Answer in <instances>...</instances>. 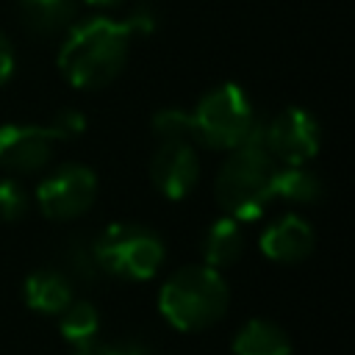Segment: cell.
Here are the masks:
<instances>
[{"label":"cell","mask_w":355,"mask_h":355,"mask_svg":"<svg viewBox=\"0 0 355 355\" xmlns=\"http://www.w3.org/2000/svg\"><path fill=\"white\" fill-rule=\"evenodd\" d=\"M130 55V33L122 22L92 17L75 22L61 47L58 69L75 89H103L119 78Z\"/></svg>","instance_id":"obj_1"},{"label":"cell","mask_w":355,"mask_h":355,"mask_svg":"<svg viewBox=\"0 0 355 355\" xmlns=\"http://www.w3.org/2000/svg\"><path fill=\"white\" fill-rule=\"evenodd\" d=\"M277 164L263 147V122H255L250 136L227 150V158L222 161L216 180H214V194L225 216L236 222H252L258 219L272 197V183H275Z\"/></svg>","instance_id":"obj_2"},{"label":"cell","mask_w":355,"mask_h":355,"mask_svg":"<svg viewBox=\"0 0 355 355\" xmlns=\"http://www.w3.org/2000/svg\"><path fill=\"white\" fill-rule=\"evenodd\" d=\"M230 302V291L219 269H211L205 263H189L180 266L166 277L158 294V308L164 319L186 333L205 330L216 324Z\"/></svg>","instance_id":"obj_3"},{"label":"cell","mask_w":355,"mask_h":355,"mask_svg":"<svg viewBox=\"0 0 355 355\" xmlns=\"http://www.w3.org/2000/svg\"><path fill=\"white\" fill-rule=\"evenodd\" d=\"M100 272L122 280H150L166 255L161 236L136 222H114L92 241Z\"/></svg>","instance_id":"obj_4"},{"label":"cell","mask_w":355,"mask_h":355,"mask_svg":"<svg viewBox=\"0 0 355 355\" xmlns=\"http://www.w3.org/2000/svg\"><path fill=\"white\" fill-rule=\"evenodd\" d=\"M194 144L208 150H233L255 128L252 103L239 83H219L200 97L191 111Z\"/></svg>","instance_id":"obj_5"},{"label":"cell","mask_w":355,"mask_h":355,"mask_svg":"<svg viewBox=\"0 0 355 355\" xmlns=\"http://www.w3.org/2000/svg\"><path fill=\"white\" fill-rule=\"evenodd\" d=\"M97 200V175L83 164H61L36 186V205L47 219L83 216Z\"/></svg>","instance_id":"obj_6"},{"label":"cell","mask_w":355,"mask_h":355,"mask_svg":"<svg viewBox=\"0 0 355 355\" xmlns=\"http://www.w3.org/2000/svg\"><path fill=\"white\" fill-rule=\"evenodd\" d=\"M319 144H322L319 122L311 116V111L300 105L283 108L263 125V147L277 166L308 164L319 153Z\"/></svg>","instance_id":"obj_7"},{"label":"cell","mask_w":355,"mask_h":355,"mask_svg":"<svg viewBox=\"0 0 355 355\" xmlns=\"http://www.w3.org/2000/svg\"><path fill=\"white\" fill-rule=\"evenodd\" d=\"M55 136L44 125H0V169L11 175L42 172L55 150Z\"/></svg>","instance_id":"obj_8"},{"label":"cell","mask_w":355,"mask_h":355,"mask_svg":"<svg viewBox=\"0 0 355 355\" xmlns=\"http://www.w3.org/2000/svg\"><path fill=\"white\" fill-rule=\"evenodd\" d=\"M197 144L189 141H161L150 158V180L166 200H183L191 194L200 178Z\"/></svg>","instance_id":"obj_9"},{"label":"cell","mask_w":355,"mask_h":355,"mask_svg":"<svg viewBox=\"0 0 355 355\" xmlns=\"http://www.w3.org/2000/svg\"><path fill=\"white\" fill-rule=\"evenodd\" d=\"M313 227L300 214H286L261 233V252L277 263H300L313 252Z\"/></svg>","instance_id":"obj_10"},{"label":"cell","mask_w":355,"mask_h":355,"mask_svg":"<svg viewBox=\"0 0 355 355\" xmlns=\"http://www.w3.org/2000/svg\"><path fill=\"white\" fill-rule=\"evenodd\" d=\"M22 25L33 36H58L75 25L78 0H17Z\"/></svg>","instance_id":"obj_11"},{"label":"cell","mask_w":355,"mask_h":355,"mask_svg":"<svg viewBox=\"0 0 355 355\" xmlns=\"http://www.w3.org/2000/svg\"><path fill=\"white\" fill-rule=\"evenodd\" d=\"M22 294L28 308L47 316H58L72 302V280L61 269H36L25 277Z\"/></svg>","instance_id":"obj_12"},{"label":"cell","mask_w":355,"mask_h":355,"mask_svg":"<svg viewBox=\"0 0 355 355\" xmlns=\"http://www.w3.org/2000/svg\"><path fill=\"white\" fill-rule=\"evenodd\" d=\"M244 252V230L236 219L219 216L208 225L202 236V261L211 269L233 266Z\"/></svg>","instance_id":"obj_13"},{"label":"cell","mask_w":355,"mask_h":355,"mask_svg":"<svg viewBox=\"0 0 355 355\" xmlns=\"http://www.w3.org/2000/svg\"><path fill=\"white\" fill-rule=\"evenodd\" d=\"M233 355H291V338L269 319H250L233 336Z\"/></svg>","instance_id":"obj_14"},{"label":"cell","mask_w":355,"mask_h":355,"mask_svg":"<svg viewBox=\"0 0 355 355\" xmlns=\"http://www.w3.org/2000/svg\"><path fill=\"white\" fill-rule=\"evenodd\" d=\"M272 197L297 202V205H313L324 197V183L316 172H311L305 164L300 166H277Z\"/></svg>","instance_id":"obj_15"},{"label":"cell","mask_w":355,"mask_h":355,"mask_svg":"<svg viewBox=\"0 0 355 355\" xmlns=\"http://www.w3.org/2000/svg\"><path fill=\"white\" fill-rule=\"evenodd\" d=\"M58 330L61 336L75 344V347H83L89 341L97 338V330H100V313L92 302L86 300H72L61 313H58Z\"/></svg>","instance_id":"obj_16"},{"label":"cell","mask_w":355,"mask_h":355,"mask_svg":"<svg viewBox=\"0 0 355 355\" xmlns=\"http://www.w3.org/2000/svg\"><path fill=\"white\" fill-rule=\"evenodd\" d=\"M61 272L75 283H94L100 275V266H97L92 241L69 239L61 250Z\"/></svg>","instance_id":"obj_17"},{"label":"cell","mask_w":355,"mask_h":355,"mask_svg":"<svg viewBox=\"0 0 355 355\" xmlns=\"http://www.w3.org/2000/svg\"><path fill=\"white\" fill-rule=\"evenodd\" d=\"M153 133L158 141H189L194 144V122L191 111L183 108H161L153 114Z\"/></svg>","instance_id":"obj_18"},{"label":"cell","mask_w":355,"mask_h":355,"mask_svg":"<svg viewBox=\"0 0 355 355\" xmlns=\"http://www.w3.org/2000/svg\"><path fill=\"white\" fill-rule=\"evenodd\" d=\"M28 191L11 178H0V222H17L28 214Z\"/></svg>","instance_id":"obj_19"},{"label":"cell","mask_w":355,"mask_h":355,"mask_svg":"<svg viewBox=\"0 0 355 355\" xmlns=\"http://www.w3.org/2000/svg\"><path fill=\"white\" fill-rule=\"evenodd\" d=\"M158 22H161V14H158L155 3H150V0H139L122 19V25L130 36H150L158 31Z\"/></svg>","instance_id":"obj_20"},{"label":"cell","mask_w":355,"mask_h":355,"mask_svg":"<svg viewBox=\"0 0 355 355\" xmlns=\"http://www.w3.org/2000/svg\"><path fill=\"white\" fill-rule=\"evenodd\" d=\"M75 355H153V349L144 341L122 338V341H89L83 347H75Z\"/></svg>","instance_id":"obj_21"},{"label":"cell","mask_w":355,"mask_h":355,"mask_svg":"<svg viewBox=\"0 0 355 355\" xmlns=\"http://www.w3.org/2000/svg\"><path fill=\"white\" fill-rule=\"evenodd\" d=\"M53 130V136L61 141V139H78L83 130H86V116L78 111V108H61L53 122L47 125Z\"/></svg>","instance_id":"obj_22"},{"label":"cell","mask_w":355,"mask_h":355,"mask_svg":"<svg viewBox=\"0 0 355 355\" xmlns=\"http://www.w3.org/2000/svg\"><path fill=\"white\" fill-rule=\"evenodd\" d=\"M11 72H14V47L8 42V36L0 31V86L11 78Z\"/></svg>","instance_id":"obj_23"},{"label":"cell","mask_w":355,"mask_h":355,"mask_svg":"<svg viewBox=\"0 0 355 355\" xmlns=\"http://www.w3.org/2000/svg\"><path fill=\"white\" fill-rule=\"evenodd\" d=\"M83 3H89L94 8H111V6H119L122 0H83Z\"/></svg>","instance_id":"obj_24"}]
</instances>
